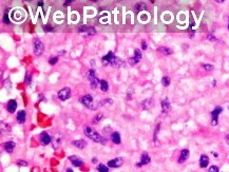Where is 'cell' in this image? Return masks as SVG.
Wrapping results in <instances>:
<instances>
[{
  "mask_svg": "<svg viewBox=\"0 0 229 172\" xmlns=\"http://www.w3.org/2000/svg\"><path fill=\"white\" fill-rule=\"evenodd\" d=\"M85 134H86V136H88V137L90 138V139H92V141H94L95 143H99V144H107V138L104 137V136H101V134H98V132H96L95 130H93L92 128L90 127H86L85 128Z\"/></svg>",
  "mask_w": 229,
  "mask_h": 172,
  "instance_id": "6da1fadb",
  "label": "cell"
},
{
  "mask_svg": "<svg viewBox=\"0 0 229 172\" xmlns=\"http://www.w3.org/2000/svg\"><path fill=\"white\" fill-rule=\"evenodd\" d=\"M88 77H89V80H90V85L92 89H96L98 86V83H101V80H98V78L95 75V71L93 69H91L88 73Z\"/></svg>",
  "mask_w": 229,
  "mask_h": 172,
  "instance_id": "7a4b0ae2",
  "label": "cell"
},
{
  "mask_svg": "<svg viewBox=\"0 0 229 172\" xmlns=\"http://www.w3.org/2000/svg\"><path fill=\"white\" fill-rule=\"evenodd\" d=\"M43 50H45V47H43V43L41 42L40 39L38 38H35L34 39V53L37 56H40L43 53Z\"/></svg>",
  "mask_w": 229,
  "mask_h": 172,
  "instance_id": "3957f363",
  "label": "cell"
},
{
  "mask_svg": "<svg viewBox=\"0 0 229 172\" xmlns=\"http://www.w3.org/2000/svg\"><path fill=\"white\" fill-rule=\"evenodd\" d=\"M80 103H83L85 106L87 108H90V109H93V107L92 106H94V100H93V97H92V95H85L83 97H81L80 98Z\"/></svg>",
  "mask_w": 229,
  "mask_h": 172,
  "instance_id": "277c9868",
  "label": "cell"
},
{
  "mask_svg": "<svg viewBox=\"0 0 229 172\" xmlns=\"http://www.w3.org/2000/svg\"><path fill=\"white\" fill-rule=\"evenodd\" d=\"M70 95H71V89L66 87V88H63L61 89L60 91L58 92V98L60 100H67L70 98Z\"/></svg>",
  "mask_w": 229,
  "mask_h": 172,
  "instance_id": "5b68a950",
  "label": "cell"
},
{
  "mask_svg": "<svg viewBox=\"0 0 229 172\" xmlns=\"http://www.w3.org/2000/svg\"><path fill=\"white\" fill-rule=\"evenodd\" d=\"M140 59H142V53H140V50L136 49L135 51H134V57H133V58H129L128 61L131 65H136V63H138V62L140 61Z\"/></svg>",
  "mask_w": 229,
  "mask_h": 172,
  "instance_id": "8992f818",
  "label": "cell"
},
{
  "mask_svg": "<svg viewBox=\"0 0 229 172\" xmlns=\"http://www.w3.org/2000/svg\"><path fill=\"white\" fill-rule=\"evenodd\" d=\"M222 111H223L222 107H216L214 110L211 112V117H212L211 125L212 126H216V125H218V117H219V114L221 113Z\"/></svg>",
  "mask_w": 229,
  "mask_h": 172,
  "instance_id": "52a82bcc",
  "label": "cell"
},
{
  "mask_svg": "<svg viewBox=\"0 0 229 172\" xmlns=\"http://www.w3.org/2000/svg\"><path fill=\"white\" fill-rule=\"evenodd\" d=\"M124 164V158L122 157H116L114 159H111L108 162V166L111 168H118Z\"/></svg>",
  "mask_w": 229,
  "mask_h": 172,
  "instance_id": "ba28073f",
  "label": "cell"
},
{
  "mask_svg": "<svg viewBox=\"0 0 229 172\" xmlns=\"http://www.w3.org/2000/svg\"><path fill=\"white\" fill-rule=\"evenodd\" d=\"M78 32L79 33H87L88 35H94L96 33L95 29L93 27H86V25H81L78 28Z\"/></svg>",
  "mask_w": 229,
  "mask_h": 172,
  "instance_id": "9c48e42d",
  "label": "cell"
},
{
  "mask_svg": "<svg viewBox=\"0 0 229 172\" xmlns=\"http://www.w3.org/2000/svg\"><path fill=\"white\" fill-rule=\"evenodd\" d=\"M17 109V101L15 99H11L9 100V103L7 105V110L10 112V113H14Z\"/></svg>",
  "mask_w": 229,
  "mask_h": 172,
  "instance_id": "30bf717a",
  "label": "cell"
},
{
  "mask_svg": "<svg viewBox=\"0 0 229 172\" xmlns=\"http://www.w3.org/2000/svg\"><path fill=\"white\" fill-rule=\"evenodd\" d=\"M52 141V137L50 136L47 132H42L41 134H40V143H41L42 145H48L50 144Z\"/></svg>",
  "mask_w": 229,
  "mask_h": 172,
  "instance_id": "8fae6325",
  "label": "cell"
},
{
  "mask_svg": "<svg viewBox=\"0 0 229 172\" xmlns=\"http://www.w3.org/2000/svg\"><path fill=\"white\" fill-rule=\"evenodd\" d=\"M122 63H124V61H122V59H119L115 55L113 56V58H112L111 61H110V65H111L112 67H114V68H119V67H122Z\"/></svg>",
  "mask_w": 229,
  "mask_h": 172,
  "instance_id": "7c38bea8",
  "label": "cell"
},
{
  "mask_svg": "<svg viewBox=\"0 0 229 172\" xmlns=\"http://www.w3.org/2000/svg\"><path fill=\"white\" fill-rule=\"evenodd\" d=\"M69 159L73 163V165L76 166V167H80V166H83V162L81 161V158H79L78 156H76V155L69 156Z\"/></svg>",
  "mask_w": 229,
  "mask_h": 172,
  "instance_id": "4fadbf2b",
  "label": "cell"
},
{
  "mask_svg": "<svg viewBox=\"0 0 229 172\" xmlns=\"http://www.w3.org/2000/svg\"><path fill=\"white\" fill-rule=\"evenodd\" d=\"M15 147H16V145H15V143H13V141H7V143H5V144L3 145L4 150H5L7 153H12V152L14 151Z\"/></svg>",
  "mask_w": 229,
  "mask_h": 172,
  "instance_id": "5bb4252c",
  "label": "cell"
},
{
  "mask_svg": "<svg viewBox=\"0 0 229 172\" xmlns=\"http://www.w3.org/2000/svg\"><path fill=\"white\" fill-rule=\"evenodd\" d=\"M150 156L148 154H147L146 152L145 153H142V159H140V162L139 163H137L136 165L138 166V167H140V166H142V165H146V164H148V163H150Z\"/></svg>",
  "mask_w": 229,
  "mask_h": 172,
  "instance_id": "9a60e30c",
  "label": "cell"
},
{
  "mask_svg": "<svg viewBox=\"0 0 229 172\" xmlns=\"http://www.w3.org/2000/svg\"><path fill=\"white\" fill-rule=\"evenodd\" d=\"M189 157V151H188L187 149H184V150H182L180 152V158H178V162L180 163H184L186 162Z\"/></svg>",
  "mask_w": 229,
  "mask_h": 172,
  "instance_id": "2e32d148",
  "label": "cell"
},
{
  "mask_svg": "<svg viewBox=\"0 0 229 172\" xmlns=\"http://www.w3.org/2000/svg\"><path fill=\"white\" fill-rule=\"evenodd\" d=\"M209 164V158L207 155L203 154L200 158V166H201V168H206Z\"/></svg>",
  "mask_w": 229,
  "mask_h": 172,
  "instance_id": "e0dca14e",
  "label": "cell"
},
{
  "mask_svg": "<svg viewBox=\"0 0 229 172\" xmlns=\"http://www.w3.org/2000/svg\"><path fill=\"white\" fill-rule=\"evenodd\" d=\"M25 118H27V113H25V111H23V110L19 111L17 114V121L18 123H19V124L25 123Z\"/></svg>",
  "mask_w": 229,
  "mask_h": 172,
  "instance_id": "ac0fdd59",
  "label": "cell"
},
{
  "mask_svg": "<svg viewBox=\"0 0 229 172\" xmlns=\"http://www.w3.org/2000/svg\"><path fill=\"white\" fill-rule=\"evenodd\" d=\"M113 56H114V55H113V52L110 51L107 54V55L103 57V59H101V60H103V63H104L105 65H110V61H111V59L113 58Z\"/></svg>",
  "mask_w": 229,
  "mask_h": 172,
  "instance_id": "d6986e66",
  "label": "cell"
},
{
  "mask_svg": "<svg viewBox=\"0 0 229 172\" xmlns=\"http://www.w3.org/2000/svg\"><path fill=\"white\" fill-rule=\"evenodd\" d=\"M162 110H163V112H168L170 110V101L168 98L162 100Z\"/></svg>",
  "mask_w": 229,
  "mask_h": 172,
  "instance_id": "ffe728a7",
  "label": "cell"
},
{
  "mask_svg": "<svg viewBox=\"0 0 229 172\" xmlns=\"http://www.w3.org/2000/svg\"><path fill=\"white\" fill-rule=\"evenodd\" d=\"M73 145L78 149H83V148H86L87 143H86V141H83V139H78V141H74Z\"/></svg>",
  "mask_w": 229,
  "mask_h": 172,
  "instance_id": "44dd1931",
  "label": "cell"
},
{
  "mask_svg": "<svg viewBox=\"0 0 229 172\" xmlns=\"http://www.w3.org/2000/svg\"><path fill=\"white\" fill-rule=\"evenodd\" d=\"M111 139L114 144H116V145L120 144V135H119V133H118V132H115V131L114 132H112Z\"/></svg>",
  "mask_w": 229,
  "mask_h": 172,
  "instance_id": "7402d4cb",
  "label": "cell"
},
{
  "mask_svg": "<svg viewBox=\"0 0 229 172\" xmlns=\"http://www.w3.org/2000/svg\"><path fill=\"white\" fill-rule=\"evenodd\" d=\"M57 136H58V134L57 135H55V136H54V137L52 138V143H53V148L54 149H56V147H57V146H58L59 144H60V143H61V136H60V137L59 138H57Z\"/></svg>",
  "mask_w": 229,
  "mask_h": 172,
  "instance_id": "603a6c76",
  "label": "cell"
},
{
  "mask_svg": "<svg viewBox=\"0 0 229 172\" xmlns=\"http://www.w3.org/2000/svg\"><path fill=\"white\" fill-rule=\"evenodd\" d=\"M146 4L144 3V2H138V3H136L135 5V10L136 12H140L142 10H146Z\"/></svg>",
  "mask_w": 229,
  "mask_h": 172,
  "instance_id": "cb8c5ba5",
  "label": "cell"
},
{
  "mask_svg": "<svg viewBox=\"0 0 229 172\" xmlns=\"http://www.w3.org/2000/svg\"><path fill=\"white\" fill-rule=\"evenodd\" d=\"M101 91H104V92H106V91H108V88H109V85H108V83L106 81V80H104V79H101Z\"/></svg>",
  "mask_w": 229,
  "mask_h": 172,
  "instance_id": "d4e9b609",
  "label": "cell"
},
{
  "mask_svg": "<svg viewBox=\"0 0 229 172\" xmlns=\"http://www.w3.org/2000/svg\"><path fill=\"white\" fill-rule=\"evenodd\" d=\"M158 51L163 52L165 55H169V54L172 53V50H170V49H168V48H165V47H160V48H158Z\"/></svg>",
  "mask_w": 229,
  "mask_h": 172,
  "instance_id": "484cf974",
  "label": "cell"
},
{
  "mask_svg": "<svg viewBox=\"0 0 229 172\" xmlns=\"http://www.w3.org/2000/svg\"><path fill=\"white\" fill-rule=\"evenodd\" d=\"M97 170L99 172H109V169L106 165H103V164H99L97 166Z\"/></svg>",
  "mask_w": 229,
  "mask_h": 172,
  "instance_id": "4316f807",
  "label": "cell"
},
{
  "mask_svg": "<svg viewBox=\"0 0 229 172\" xmlns=\"http://www.w3.org/2000/svg\"><path fill=\"white\" fill-rule=\"evenodd\" d=\"M162 83H163L164 87H168L170 85V78L167 77V76H164L163 78H162Z\"/></svg>",
  "mask_w": 229,
  "mask_h": 172,
  "instance_id": "83f0119b",
  "label": "cell"
},
{
  "mask_svg": "<svg viewBox=\"0 0 229 172\" xmlns=\"http://www.w3.org/2000/svg\"><path fill=\"white\" fill-rule=\"evenodd\" d=\"M31 83H32V77H31V75H30L29 73H27V74H25V83H27L28 86H30V85H31Z\"/></svg>",
  "mask_w": 229,
  "mask_h": 172,
  "instance_id": "f1b7e54d",
  "label": "cell"
},
{
  "mask_svg": "<svg viewBox=\"0 0 229 172\" xmlns=\"http://www.w3.org/2000/svg\"><path fill=\"white\" fill-rule=\"evenodd\" d=\"M43 31L45 32H53L54 31V29H53L51 25H49V24H45V27H43Z\"/></svg>",
  "mask_w": 229,
  "mask_h": 172,
  "instance_id": "f546056e",
  "label": "cell"
},
{
  "mask_svg": "<svg viewBox=\"0 0 229 172\" xmlns=\"http://www.w3.org/2000/svg\"><path fill=\"white\" fill-rule=\"evenodd\" d=\"M101 118H103V114L99 113L98 115H96V117H95V118L93 119V124H97V121H101Z\"/></svg>",
  "mask_w": 229,
  "mask_h": 172,
  "instance_id": "4dcf8cb0",
  "label": "cell"
},
{
  "mask_svg": "<svg viewBox=\"0 0 229 172\" xmlns=\"http://www.w3.org/2000/svg\"><path fill=\"white\" fill-rule=\"evenodd\" d=\"M203 68H204L206 71H211L212 69H213V67H212L211 65H206V63H203Z\"/></svg>",
  "mask_w": 229,
  "mask_h": 172,
  "instance_id": "1f68e13d",
  "label": "cell"
},
{
  "mask_svg": "<svg viewBox=\"0 0 229 172\" xmlns=\"http://www.w3.org/2000/svg\"><path fill=\"white\" fill-rule=\"evenodd\" d=\"M208 172H219V168H218L216 166H211V167L209 168Z\"/></svg>",
  "mask_w": 229,
  "mask_h": 172,
  "instance_id": "d6a6232c",
  "label": "cell"
},
{
  "mask_svg": "<svg viewBox=\"0 0 229 172\" xmlns=\"http://www.w3.org/2000/svg\"><path fill=\"white\" fill-rule=\"evenodd\" d=\"M3 22H4V23H7V24L10 23V19H9V15H7V14H4V16H3Z\"/></svg>",
  "mask_w": 229,
  "mask_h": 172,
  "instance_id": "836d02e7",
  "label": "cell"
},
{
  "mask_svg": "<svg viewBox=\"0 0 229 172\" xmlns=\"http://www.w3.org/2000/svg\"><path fill=\"white\" fill-rule=\"evenodd\" d=\"M57 60H58V58H57V57H53V58L50 59L49 63H50V65H55L56 62H57Z\"/></svg>",
  "mask_w": 229,
  "mask_h": 172,
  "instance_id": "e575fe53",
  "label": "cell"
},
{
  "mask_svg": "<svg viewBox=\"0 0 229 172\" xmlns=\"http://www.w3.org/2000/svg\"><path fill=\"white\" fill-rule=\"evenodd\" d=\"M17 165L23 166V167H25V166H28V163L25 162V161H18V162H17Z\"/></svg>",
  "mask_w": 229,
  "mask_h": 172,
  "instance_id": "d590c367",
  "label": "cell"
},
{
  "mask_svg": "<svg viewBox=\"0 0 229 172\" xmlns=\"http://www.w3.org/2000/svg\"><path fill=\"white\" fill-rule=\"evenodd\" d=\"M72 2H73L72 0H69V1H66V2L63 3V5H67V7H68V5H70V4L72 3Z\"/></svg>",
  "mask_w": 229,
  "mask_h": 172,
  "instance_id": "8d00e7d4",
  "label": "cell"
},
{
  "mask_svg": "<svg viewBox=\"0 0 229 172\" xmlns=\"http://www.w3.org/2000/svg\"><path fill=\"white\" fill-rule=\"evenodd\" d=\"M142 50H146V49H147V43H146V42L142 41Z\"/></svg>",
  "mask_w": 229,
  "mask_h": 172,
  "instance_id": "74e56055",
  "label": "cell"
},
{
  "mask_svg": "<svg viewBox=\"0 0 229 172\" xmlns=\"http://www.w3.org/2000/svg\"><path fill=\"white\" fill-rule=\"evenodd\" d=\"M226 141H227V144L229 145V134L227 135V136H226Z\"/></svg>",
  "mask_w": 229,
  "mask_h": 172,
  "instance_id": "f35d334b",
  "label": "cell"
},
{
  "mask_svg": "<svg viewBox=\"0 0 229 172\" xmlns=\"http://www.w3.org/2000/svg\"><path fill=\"white\" fill-rule=\"evenodd\" d=\"M38 5H40V7H42V5H43V2H42V1H40V2H38Z\"/></svg>",
  "mask_w": 229,
  "mask_h": 172,
  "instance_id": "ab89813d",
  "label": "cell"
},
{
  "mask_svg": "<svg viewBox=\"0 0 229 172\" xmlns=\"http://www.w3.org/2000/svg\"><path fill=\"white\" fill-rule=\"evenodd\" d=\"M67 172H73V170H72V169H67Z\"/></svg>",
  "mask_w": 229,
  "mask_h": 172,
  "instance_id": "60d3db41",
  "label": "cell"
},
{
  "mask_svg": "<svg viewBox=\"0 0 229 172\" xmlns=\"http://www.w3.org/2000/svg\"><path fill=\"white\" fill-rule=\"evenodd\" d=\"M216 2H219V3H223V2H224V1H223V0H218V1H216Z\"/></svg>",
  "mask_w": 229,
  "mask_h": 172,
  "instance_id": "b9f144b4",
  "label": "cell"
},
{
  "mask_svg": "<svg viewBox=\"0 0 229 172\" xmlns=\"http://www.w3.org/2000/svg\"><path fill=\"white\" fill-rule=\"evenodd\" d=\"M228 29H229V23H228Z\"/></svg>",
  "mask_w": 229,
  "mask_h": 172,
  "instance_id": "7bdbcfd3",
  "label": "cell"
},
{
  "mask_svg": "<svg viewBox=\"0 0 229 172\" xmlns=\"http://www.w3.org/2000/svg\"><path fill=\"white\" fill-rule=\"evenodd\" d=\"M228 110H229V106H228Z\"/></svg>",
  "mask_w": 229,
  "mask_h": 172,
  "instance_id": "ee69618b",
  "label": "cell"
}]
</instances>
